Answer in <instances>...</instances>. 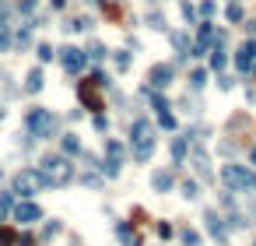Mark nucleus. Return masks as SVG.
<instances>
[{
	"label": "nucleus",
	"mask_w": 256,
	"mask_h": 246,
	"mask_svg": "<svg viewBox=\"0 0 256 246\" xmlns=\"http://www.w3.org/2000/svg\"><path fill=\"white\" fill-rule=\"evenodd\" d=\"M53 176H46V172H42L39 165L35 169H21L18 176L11 180V194L14 197H35L39 190H53Z\"/></svg>",
	"instance_id": "obj_1"
},
{
	"label": "nucleus",
	"mask_w": 256,
	"mask_h": 246,
	"mask_svg": "<svg viewBox=\"0 0 256 246\" xmlns=\"http://www.w3.org/2000/svg\"><path fill=\"white\" fill-rule=\"evenodd\" d=\"M221 183L228 186L232 194L235 190H256V169L228 162V165H221Z\"/></svg>",
	"instance_id": "obj_2"
},
{
	"label": "nucleus",
	"mask_w": 256,
	"mask_h": 246,
	"mask_svg": "<svg viewBox=\"0 0 256 246\" xmlns=\"http://www.w3.org/2000/svg\"><path fill=\"white\" fill-rule=\"evenodd\" d=\"M25 127H28V134H32V137H53V130H56V116H53L49 109L35 106V109H28Z\"/></svg>",
	"instance_id": "obj_3"
},
{
	"label": "nucleus",
	"mask_w": 256,
	"mask_h": 246,
	"mask_svg": "<svg viewBox=\"0 0 256 246\" xmlns=\"http://www.w3.org/2000/svg\"><path fill=\"white\" fill-rule=\"evenodd\" d=\"M39 169L46 172V176H53V183L60 186V183H67V180H74V169H70V162L64 155H56V151H49V155H42L39 158Z\"/></svg>",
	"instance_id": "obj_4"
},
{
	"label": "nucleus",
	"mask_w": 256,
	"mask_h": 246,
	"mask_svg": "<svg viewBox=\"0 0 256 246\" xmlns=\"http://www.w3.org/2000/svg\"><path fill=\"white\" fill-rule=\"evenodd\" d=\"M14 222H21V225H35L42 218V208L35 204V200H21V204H14Z\"/></svg>",
	"instance_id": "obj_5"
},
{
	"label": "nucleus",
	"mask_w": 256,
	"mask_h": 246,
	"mask_svg": "<svg viewBox=\"0 0 256 246\" xmlns=\"http://www.w3.org/2000/svg\"><path fill=\"white\" fill-rule=\"evenodd\" d=\"M88 56L81 49H74V46H64L60 49V64H64V70H70V74H81V67H84Z\"/></svg>",
	"instance_id": "obj_6"
},
{
	"label": "nucleus",
	"mask_w": 256,
	"mask_h": 246,
	"mask_svg": "<svg viewBox=\"0 0 256 246\" xmlns=\"http://www.w3.org/2000/svg\"><path fill=\"white\" fill-rule=\"evenodd\" d=\"M172 78H176V70H172L169 64H158V67H151V74H147V81H151L155 92H158V88H169Z\"/></svg>",
	"instance_id": "obj_7"
},
{
	"label": "nucleus",
	"mask_w": 256,
	"mask_h": 246,
	"mask_svg": "<svg viewBox=\"0 0 256 246\" xmlns=\"http://www.w3.org/2000/svg\"><path fill=\"white\" fill-rule=\"evenodd\" d=\"M151 134H155V130H151V123H147L144 116H141V120H133V127H130V137H133V144H144V141H155Z\"/></svg>",
	"instance_id": "obj_8"
},
{
	"label": "nucleus",
	"mask_w": 256,
	"mask_h": 246,
	"mask_svg": "<svg viewBox=\"0 0 256 246\" xmlns=\"http://www.w3.org/2000/svg\"><path fill=\"white\" fill-rule=\"evenodd\" d=\"M78 95H81V102H84V109H102V98H98V92L92 88V84H88V81H81V88H78Z\"/></svg>",
	"instance_id": "obj_9"
},
{
	"label": "nucleus",
	"mask_w": 256,
	"mask_h": 246,
	"mask_svg": "<svg viewBox=\"0 0 256 246\" xmlns=\"http://www.w3.org/2000/svg\"><path fill=\"white\" fill-rule=\"evenodd\" d=\"M123 158H127V148L119 141H105V162H112V165H123Z\"/></svg>",
	"instance_id": "obj_10"
},
{
	"label": "nucleus",
	"mask_w": 256,
	"mask_h": 246,
	"mask_svg": "<svg viewBox=\"0 0 256 246\" xmlns=\"http://www.w3.org/2000/svg\"><path fill=\"white\" fill-rule=\"evenodd\" d=\"M186 151H190V137H176L172 144H169V155H172V165H179L186 158Z\"/></svg>",
	"instance_id": "obj_11"
},
{
	"label": "nucleus",
	"mask_w": 256,
	"mask_h": 246,
	"mask_svg": "<svg viewBox=\"0 0 256 246\" xmlns=\"http://www.w3.org/2000/svg\"><path fill=\"white\" fill-rule=\"evenodd\" d=\"M204 225H207V232H210V236H214L218 243L224 239V225H221V218H218V214H214V211H204Z\"/></svg>",
	"instance_id": "obj_12"
},
{
	"label": "nucleus",
	"mask_w": 256,
	"mask_h": 246,
	"mask_svg": "<svg viewBox=\"0 0 256 246\" xmlns=\"http://www.w3.org/2000/svg\"><path fill=\"white\" fill-rule=\"evenodd\" d=\"M253 53H256V42H246V46L235 53V67L239 70H249L253 67Z\"/></svg>",
	"instance_id": "obj_13"
},
{
	"label": "nucleus",
	"mask_w": 256,
	"mask_h": 246,
	"mask_svg": "<svg viewBox=\"0 0 256 246\" xmlns=\"http://www.w3.org/2000/svg\"><path fill=\"white\" fill-rule=\"evenodd\" d=\"M151 186H155L158 194H169V190H172V172H165V169L151 172Z\"/></svg>",
	"instance_id": "obj_14"
},
{
	"label": "nucleus",
	"mask_w": 256,
	"mask_h": 246,
	"mask_svg": "<svg viewBox=\"0 0 256 246\" xmlns=\"http://www.w3.org/2000/svg\"><path fill=\"white\" fill-rule=\"evenodd\" d=\"M60 155H81V141H78V134H64V141H60Z\"/></svg>",
	"instance_id": "obj_15"
},
{
	"label": "nucleus",
	"mask_w": 256,
	"mask_h": 246,
	"mask_svg": "<svg viewBox=\"0 0 256 246\" xmlns=\"http://www.w3.org/2000/svg\"><path fill=\"white\" fill-rule=\"evenodd\" d=\"M151 151H155V141L133 144V158H137V162H147V158H151Z\"/></svg>",
	"instance_id": "obj_16"
},
{
	"label": "nucleus",
	"mask_w": 256,
	"mask_h": 246,
	"mask_svg": "<svg viewBox=\"0 0 256 246\" xmlns=\"http://www.w3.org/2000/svg\"><path fill=\"white\" fill-rule=\"evenodd\" d=\"M172 46L179 49V60H183V56H190V39H186L183 32H172Z\"/></svg>",
	"instance_id": "obj_17"
},
{
	"label": "nucleus",
	"mask_w": 256,
	"mask_h": 246,
	"mask_svg": "<svg viewBox=\"0 0 256 246\" xmlns=\"http://www.w3.org/2000/svg\"><path fill=\"white\" fill-rule=\"evenodd\" d=\"M11 211H14V194H11V190H4V194H0V222H4Z\"/></svg>",
	"instance_id": "obj_18"
},
{
	"label": "nucleus",
	"mask_w": 256,
	"mask_h": 246,
	"mask_svg": "<svg viewBox=\"0 0 256 246\" xmlns=\"http://www.w3.org/2000/svg\"><path fill=\"white\" fill-rule=\"evenodd\" d=\"M204 84H207V70H204V67H197V70L190 74V88H193V92H200Z\"/></svg>",
	"instance_id": "obj_19"
},
{
	"label": "nucleus",
	"mask_w": 256,
	"mask_h": 246,
	"mask_svg": "<svg viewBox=\"0 0 256 246\" xmlns=\"http://www.w3.org/2000/svg\"><path fill=\"white\" fill-rule=\"evenodd\" d=\"M42 88V70H28V81H25V92H39Z\"/></svg>",
	"instance_id": "obj_20"
},
{
	"label": "nucleus",
	"mask_w": 256,
	"mask_h": 246,
	"mask_svg": "<svg viewBox=\"0 0 256 246\" xmlns=\"http://www.w3.org/2000/svg\"><path fill=\"white\" fill-rule=\"evenodd\" d=\"M112 64H116V70H119V74H123V70H130V53H123V49H119V53H112Z\"/></svg>",
	"instance_id": "obj_21"
},
{
	"label": "nucleus",
	"mask_w": 256,
	"mask_h": 246,
	"mask_svg": "<svg viewBox=\"0 0 256 246\" xmlns=\"http://www.w3.org/2000/svg\"><path fill=\"white\" fill-rule=\"evenodd\" d=\"M11 42H14V39H11V25H7L4 18H0V49H7Z\"/></svg>",
	"instance_id": "obj_22"
},
{
	"label": "nucleus",
	"mask_w": 256,
	"mask_h": 246,
	"mask_svg": "<svg viewBox=\"0 0 256 246\" xmlns=\"http://www.w3.org/2000/svg\"><path fill=\"white\" fill-rule=\"evenodd\" d=\"M14 243H18V239H14V232H11L7 225H0V246H14Z\"/></svg>",
	"instance_id": "obj_23"
},
{
	"label": "nucleus",
	"mask_w": 256,
	"mask_h": 246,
	"mask_svg": "<svg viewBox=\"0 0 256 246\" xmlns=\"http://www.w3.org/2000/svg\"><path fill=\"white\" fill-rule=\"evenodd\" d=\"M197 194H200V186L193 183V180H186V183H183V197H186V200H193Z\"/></svg>",
	"instance_id": "obj_24"
},
{
	"label": "nucleus",
	"mask_w": 256,
	"mask_h": 246,
	"mask_svg": "<svg viewBox=\"0 0 256 246\" xmlns=\"http://www.w3.org/2000/svg\"><path fill=\"white\" fill-rule=\"evenodd\" d=\"M84 56H92V60H102V56H105V46H102V42H92Z\"/></svg>",
	"instance_id": "obj_25"
},
{
	"label": "nucleus",
	"mask_w": 256,
	"mask_h": 246,
	"mask_svg": "<svg viewBox=\"0 0 256 246\" xmlns=\"http://www.w3.org/2000/svg\"><path fill=\"white\" fill-rule=\"evenodd\" d=\"M210 67H214V70H221V67H224V49H221V46L210 53Z\"/></svg>",
	"instance_id": "obj_26"
},
{
	"label": "nucleus",
	"mask_w": 256,
	"mask_h": 246,
	"mask_svg": "<svg viewBox=\"0 0 256 246\" xmlns=\"http://www.w3.org/2000/svg\"><path fill=\"white\" fill-rule=\"evenodd\" d=\"M224 18H228V21H242V7H239V4H228V11H224Z\"/></svg>",
	"instance_id": "obj_27"
},
{
	"label": "nucleus",
	"mask_w": 256,
	"mask_h": 246,
	"mask_svg": "<svg viewBox=\"0 0 256 246\" xmlns=\"http://www.w3.org/2000/svg\"><path fill=\"white\" fill-rule=\"evenodd\" d=\"M116 236H119V239H127V236H133V229H130V222H116Z\"/></svg>",
	"instance_id": "obj_28"
},
{
	"label": "nucleus",
	"mask_w": 256,
	"mask_h": 246,
	"mask_svg": "<svg viewBox=\"0 0 256 246\" xmlns=\"http://www.w3.org/2000/svg\"><path fill=\"white\" fill-rule=\"evenodd\" d=\"M147 25H151V28H165V18L158 11H151V14H147Z\"/></svg>",
	"instance_id": "obj_29"
},
{
	"label": "nucleus",
	"mask_w": 256,
	"mask_h": 246,
	"mask_svg": "<svg viewBox=\"0 0 256 246\" xmlns=\"http://www.w3.org/2000/svg\"><path fill=\"white\" fill-rule=\"evenodd\" d=\"M165 130H176V116H172V113H161V120H158Z\"/></svg>",
	"instance_id": "obj_30"
},
{
	"label": "nucleus",
	"mask_w": 256,
	"mask_h": 246,
	"mask_svg": "<svg viewBox=\"0 0 256 246\" xmlns=\"http://www.w3.org/2000/svg\"><path fill=\"white\" fill-rule=\"evenodd\" d=\"M183 243H186V246H197L200 236H197V232H183Z\"/></svg>",
	"instance_id": "obj_31"
},
{
	"label": "nucleus",
	"mask_w": 256,
	"mask_h": 246,
	"mask_svg": "<svg viewBox=\"0 0 256 246\" xmlns=\"http://www.w3.org/2000/svg\"><path fill=\"white\" fill-rule=\"evenodd\" d=\"M39 60H53V49L46 46V42H42V46H39Z\"/></svg>",
	"instance_id": "obj_32"
},
{
	"label": "nucleus",
	"mask_w": 256,
	"mask_h": 246,
	"mask_svg": "<svg viewBox=\"0 0 256 246\" xmlns=\"http://www.w3.org/2000/svg\"><path fill=\"white\" fill-rule=\"evenodd\" d=\"M158 236H161V239H169V236H172V225H169V222H161V225H158Z\"/></svg>",
	"instance_id": "obj_33"
},
{
	"label": "nucleus",
	"mask_w": 256,
	"mask_h": 246,
	"mask_svg": "<svg viewBox=\"0 0 256 246\" xmlns=\"http://www.w3.org/2000/svg\"><path fill=\"white\" fill-rule=\"evenodd\" d=\"M200 14H204V18H210V14H214V4H210V0H204V4H200Z\"/></svg>",
	"instance_id": "obj_34"
},
{
	"label": "nucleus",
	"mask_w": 256,
	"mask_h": 246,
	"mask_svg": "<svg viewBox=\"0 0 256 246\" xmlns=\"http://www.w3.org/2000/svg\"><path fill=\"white\" fill-rule=\"evenodd\" d=\"M56 229H60V222H49V225H46V229H42V236H46V239H49V236H53V232H56Z\"/></svg>",
	"instance_id": "obj_35"
},
{
	"label": "nucleus",
	"mask_w": 256,
	"mask_h": 246,
	"mask_svg": "<svg viewBox=\"0 0 256 246\" xmlns=\"http://www.w3.org/2000/svg\"><path fill=\"white\" fill-rule=\"evenodd\" d=\"M81 183H84V186H98V176H92V172H88V176H81Z\"/></svg>",
	"instance_id": "obj_36"
},
{
	"label": "nucleus",
	"mask_w": 256,
	"mask_h": 246,
	"mask_svg": "<svg viewBox=\"0 0 256 246\" xmlns=\"http://www.w3.org/2000/svg\"><path fill=\"white\" fill-rule=\"evenodd\" d=\"M123 246H141V236H127V239H123Z\"/></svg>",
	"instance_id": "obj_37"
},
{
	"label": "nucleus",
	"mask_w": 256,
	"mask_h": 246,
	"mask_svg": "<svg viewBox=\"0 0 256 246\" xmlns=\"http://www.w3.org/2000/svg\"><path fill=\"white\" fill-rule=\"evenodd\" d=\"M249 162H253V165H256V148H253V151H249Z\"/></svg>",
	"instance_id": "obj_38"
},
{
	"label": "nucleus",
	"mask_w": 256,
	"mask_h": 246,
	"mask_svg": "<svg viewBox=\"0 0 256 246\" xmlns=\"http://www.w3.org/2000/svg\"><path fill=\"white\" fill-rule=\"evenodd\" d=\"M64 4H67V0H53V7H64Z\"/></svg>",
	"instance_id": "obj_39"
},
{
	"label": "nucleus",
	"mask_w": 256,
	"mask_h": 246,
	"mask_svg": "<svg viewBox=\"0 0 256 246\" xmlns=\"http://www.w3.org/2000/svg\"><path fill=\"white\" fill-rule=\"evenodd\" d=\"M4 113H7V109H4V106H0V123H4Z\"/></svg>",
	"instance_id": "obj_40"
},
{
	"label": "nucleus",
	"mask_w": 256,
	"mask_h": 246,
	"mask_svg": "<svg viewBox=\"0 0 256 246\" xmlns=\"http://www.w3.org/2000/svg\"><path fill=\"white\" fill-rule=\"evenodd\" d=\"M253 70H256V67H253Z\"/></svg>",
	"instance_id": "obj_41"
}]
</instances>
